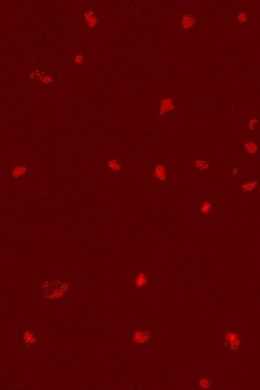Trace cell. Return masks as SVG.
Returning <instances> with one entry per match:
<instances>
[{"mask_svg":"<svg viewBox=\"0 0 260 390\" xmlns=\"http://www.w3.org/2000/svg\"><path fill=\"white\" fill-rule=\"evenodd\" d=\"M194 165H195L196 167H197V169L200 171H205V170L208 169V164L206 162V161L200 160V159L195 161V162H194Z\"/></svg>","mask_w":260,"mask_h":390,"instance_id":"10","label":"cell"},{"mask_svg":"<svg viewBox=\"0 0 260 390\" xmlns=\"http://www.w3.org/2000/svg\"><path fill=\"white\" fill-rule=\"evenodd\" d=\"M133 338L137 343L142 344L147 341L148 338H149V334L147 332H136L134 334Z\"/></svg>","mask_w":260,"mask_h":390,"instance_id":"7","label":"cell"},{"mask_svg":"<svg viewBox=\"0 0 260 390\" xmlns=\"http://www.w3.org/2000/svg\"><path fill=\"white\" fill-rule=\"evenodd\" d=\"M26 170H27V167H26V165H24V164L17 166L12 171V176L14 178H17V177L20 176H23L26 172Z\"/></svg>","mask_w":260,"mask_h":390,"instance_id":"8","label":"cell"},{"mask_svg":"<svg viewBox=\"0 0 260 390\" xmlns=\"http://www.w3.org/2000/svg\"><path fill=\"white\" fill-rule=\"evenodd\" d=\"M154 175L156 177V179L161 180L164 181L166 179V168L162 164H158L155 167L154 170Z\"/></svg>","mask_w":260,"mask_h":390,"instance_id":"6","label":"cell"},{"mask_svg":"<svg viewBox=\"0 0 260 390\" xmlns=\"http://www.w3.org/2000/svg\"><path fill=\"white\" fill-rule=\"evenodd\" d=\"M211 209H212L211 203H210L209 202L206 201L203 203L202 206H200V212H202L203 214H206V213H208L210 210H211Z\"/></svg>","mask_w":260,"mask_h":390,"instance_id":"14","label":"cell"},{"mask_svg":"<svg viewBox=\"0 0 260 390\" xmlns=\"http://www.w3.org/2000/svg\"><path fill=\"white\" fill-rule=\"evenodd\" d=\"M200 386L203 389H207V388L209 387V381H208L207 379L206 378H203L202 380H200Z\"/></svg>","mask_w":260,"mask_h":390,"instance_id":"16","label":"cell"},{"mask_svg":"<svg viewBox=\"0 0 260 390\" xmlns=\"http://www.w3.org/2000/svg\"><path fill=\"white\" fill-rule=\"evenodd\" d=\"M238 18L240 22H245L246 20H247V17H246L245 13H240L239 15H238Z\"/></svg>","mask_w":260,"mask_h":390,"instance_id":"18","label":"cell"},{"mask_svg":"<svg viewBox=\"0 0 260 390\" xmlns=\"http://www.w3.org/2000/svg\"><path fill=\"white\" fill-rule=\"evenodd\" d=\"M147 282V277L145 276V275L144 273H141L138 275L137 278H136V284L138 285V287H141V286H144V285L146 284Z\"/></svg>","mask_w":260,"mask_h":390,"instance_id":"13","label":"cell"},{"mask_svg":"<svg viewBox=\"0 0 260 390\" xmlns=\"http://www.w3.org/2000/svg\"><path fill=\"white\" fill-rule=\"evenodd\" d=\"M85 19L90 28H94L97 24V18L94 12L92 11H88L85 14Z\"/></svg>","mask_w":260,"mask_h":390,"instance_id":"3","label":"cell"},{"mask_svg":"<svg viewBox=\"0 0 260 390\" xmlns=\"http://www.w3.org/2000/svg\"><path fill=\"white\" fill-rule=\"evenodd\" d=\"M40 82L43 84H49V83H52V77L48 75V74H45V75H41L40 77Z\"/></svg>","mask_w":260,"mask_h":390,"instance_id":"15","label":"cell"},{"mask_svg":"<svg viewBox=\"0 0 260 390\" xmlns=\"http://www.w3.org/2000/svg\"><path fill=\"white\" fill-rule=\"evenodd\" d=\"M226 341H227L229 344L230 345L232 348H237L240 345V340L238 337L235 332H229L226 335Z\"/></svg>","mask_w":260,"mask_h":390,"instance_id":"2","label":"cell"},{"mask_svg":"<svg viewBox=\"0 0 260 390\" xmlns=\"http://www.w3.org/2000/svg\"><path fill=\"white\" fill-rule=\"evenodd\" d=\"M108 165H109V167L110 168V170L113 171H119L121 169V165L118 163V161L116 159H112V160L109 161V163H108Z\"/></svg>","mask_w":260,"mask_h":390,"instance_id":"12","label":"cell"},{"mask_svg":"<svg viewBox=\"0 0 260 390\" xmlns=\"http://www.w3.org/2000/svg\"><path fill=\"white\" fill-rule=\"evenodd\" d=\"M44 290L46 295L50 298H56L59 297L61 292L64 291V284L63 282L58 280H53L48 281L44 284Z\"/></svg>","mask_w":260,"mask_h":390,"instance_id":"1","label":"cell"},{"mask_svg":"<svg viewBox=\"0 0 260 390\" xmlns=\"http://www.w3.org/2000/svg\"><path fill=\"white\" fill-rule=\"evenodd\" d=\"M83 60H84V56L82 54H79L75 56V62L78 64H82L83 63Z\"/></svg>","mask_w":260,"mask_h":390,"instance_id":"17","label":"cell"},{"mask_svg":"<svg viewBox=\"0 0 260 390\" xmlns=\"http://www.w3.org/2000/svg\"><path fill=\"white\" fill-rule=\"evenodd\" d=\"M173 105L172 100L171 98H164L162 100L160 106V113L162 114L166 113L173 110Z\"/></svg>","mask_w":260,"mask_h":390,"instance_id":"5","label":"cell"},{"mask_svg":"<svg viewBox=\"0 0 260 390\" xmlns=\"http://www.w3.org/2000/svg\"><path fill=\"white\" fill-rule=\"evenodd\" d=\"M245 150L247 154H255L257 152L258 147L254 142L247 141L245 144Z\"/></svg>","mask_w":260,"mask_h":390,"instance_id":"9","label":"cell"},{"mask_svg":"<svg viewBox=\"0 0 260 390\" xmlns=\"http://www.w3.org/2000/svg\"><path fill=\"white\" fill-rule=\"evenodd\" d=\"M181 23L183 25V27L185 28V29H189V28H192L196 24V18L195 17L191 15H186L183 17Z\"/></svg>","mask_w":260,"mask_h":390,"instance_id":"4","label":"cell"},{"mask_svg":"<svg viewBox=\"0 0 260 390\" xmlns=\"http://www.w3.org/2000/svg\"><path fill=\"white\" fill-rule=\"evenodd\" d=\"M256 186H257V182H247L245 183H242L241 188L245 191H250L254 190Z\"/></svg>","mask_w":260,"mask_h":390,"instance_id":"11","label":"cell"}]
</instances>
